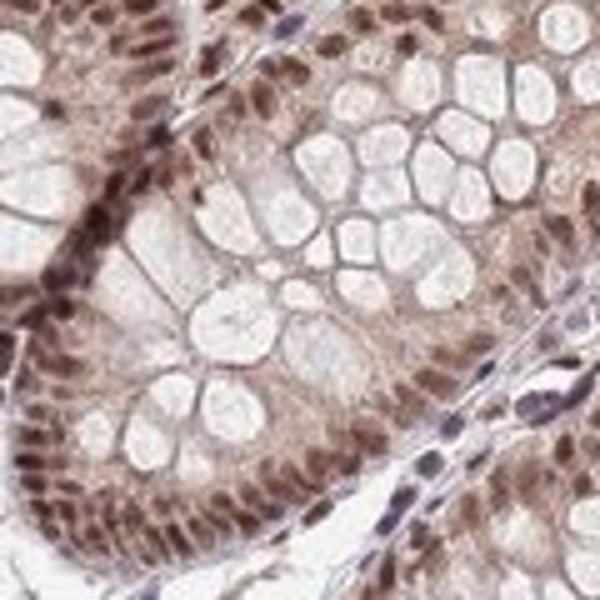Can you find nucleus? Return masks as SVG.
I'll use <instances>...</instances> for the list:
<instances>
[{"instance_id":"nucleus-22","label":"nucleus","mask_w":600,"mask_h":600,"mask_svg":"<svg viewBox=\"0 0 600 600\" xmlns=\"http://www.w3.org/2000/svg\"><path fill=\"white\" fill-rule=\"evenodd\" d=\"M516 285L525 290V300H535V306H541V285L530 281V270H516Z\"/></svg>"},{"instance_id":"nucleus-5","label":"nucleus","mask_w":600,"mask_h":600,"mask_svg":"<svg viewBox=\"0 0 600 600\" xmlns=\"http://www.w3.org/2000/svg\"><path fill=\"white\" fill-rule=\"evenodd\" d=\"M85 235H91L95 245H105V241L115 235V216H111L105 205H91V210H85Z\"/></svg>"},{"instance_id":"nucleus-4","label":"nucleus","mask_w":600,"mask_h":600,"mask_svg":"<svg viewBox=\"0 0 600 600\" xmlns=\"http://www.w3.org/2000/svg\"><path fill=\"white\" fill-rule=\"evenodd\" d=\"M185 530H190V541H196V545H221V541H225L221 525L210 521L205 510H190V516H185Z\"/></svg>"},{"instance_id":"nucleus-29","label":"nucleus","mask_w":600,"mask_h":600,"mask_svg":"<svg viewBox=\"0 0 600 600\" xmlns=\"http://www.w3.org/2000/svg\"><path fill=\"white\" fill-rule=\"evenodd\" d=\"M150 150H165L170 145V131H165V125H156V131H150V140H145Z\"/></svg>"},{"instance_id":"nucleus-19","label":"nucleus","mask_w":600,"mask_h":600,"mask_svg":"<svg viewBox=\"0 0 600 600\" xmlns=\"http://www.w3.org/2000/svg\"><path fill=\"white\" fill-rule=\"evenodd\" d=\"M165 111V95H150V100H135V120H150Z\"/></svg>"},{"instance_id":"nucleus-11","label":"nucleus","mask_w":600,"mask_h":600,"mask_svg":"<svg viewBox=\"0 0 600 600\" xmlns=\"http://www.w3.org/2000/svg\"><path fill=\"white\" fill-rule=\"evenodd\" d=\"M120 525H125V535H145V510H140V500H125V505H120Z\"/></svg>"},{"instance_id":"nucleus-14","label":"nucleus","mask_w":600,"mask_h":600,"mask_svg":"<svg viewBox=\"0 0 600 600\" xmlns=\"http://www.w3.org/2000/svg\"><path fill=\"white\" fill-rule=\"evenodd\" d=\"M360 460H366L360 450H335V476H355Z\"/></svg>"},{"instance_id":"nucleus-35","label":"nucleus","mask_w":600,"mask_h":600,"mask_svg":"<svg viewBox=\"0 0 600 600\" xmlns=\"http://www.w3.org/2000/svg\"><path fill=\"white\" fill-rule=\"evenodd\" d=\"M26 295H30V285H10L6 290V306H15V300H26Z\"/></svg>"},{"instance_id":"nucleus-30","label":"nucleus","mask_w":600,"mask_h":600,"mask_svg":"<svg viewBox=\"0 0 600 600\" xmlns=\"http://www.w3.org/2000/svg\"><path fill=\"white\" fill-rule=\"evenodd\" d=\"M340 50H346V40H340V35H326V40H320V55H340Z\"/></svg>"},{"instance_id":"nucleus-33","label":"nucleus","mask_w":600,"mask_h":600,"mask_svg":"<svg viewBox=\"0 0 600 600\" xmlns=\"http://www.w3.org/2000/svg\"><path fill=\"white\" fill-rule=\"evenodd\" d=\"M585 210H590V216H600V190H595V185H585Z\"/></svg>"},{"instance_id":"nucleus-9","label":"nucleus","mask_w":600,"mask_h":600,"mask_svg":"<svg viewBox=\"0 0 600 600\" xmlns=\"http://www.w3.org/2000/svg\"><path fill=\"white\" fill-rule=\"evenodd\" d=\"M165 545H170V555H180V561H185L190 550H196V541H190V530H185L180 521H170V525H165Z\"/></svg>"},{"instance_id":"nucleus-21","label":"nucleus","mask_w":600,"mask_h":600,"mask_svg":"<svg viewBox=\"0 0 600 600\" xmlns=\"http://www.w3.org/2000/svg\"><path fill=\"white\" fill-rule=\"evenodd\" d=\"M196 156H200V160L216 156V135H210V131H196Z\"/></svg>"},{"instance_id":"nucleus-16","label":"nucleus","mask_w":600,"mask_h":600,"mask_svg":"<svg viewBox=\"0 0 600 600\" xmlns=\"http://www.w3.org/2000/svg\"><path fill=\"white\" fill-rule=\"evenodd\" d=\"M221 60H225V46H205V50H200V71H205V75H216V71H221Z\"/></svg>"},{"instance_id":"nucleus-31","label":"nucleus","mask_w":600,"mask_h":600,"mask_svg":"<svg viewBox=\"0 0 600 600\" xmlns=\"http://www.w3.org/2000/svg\"><path fill=\"white\" fill-rule=\"evenodd\" d=\"M131 15H160L156 0H131Z\"/></svg>"},{"instance_id":"nucleus-28","label":"nucleus","mask_w":600,"mask_h":600,"mask_svg":"<svg viewBox=\"0 0 600 600\" xmlns=\"http://www.w3.org/2000/svg\"><path fill=\"white\" fill-rule=\"evenodd\" d=\"M555 460H561V465H570V460H575V440H570V435H565L561 445H555Z\"/></svg>"},{"instance_id":"nucleus-6","label":"nucleus","mask_w":600,"mask_h":600,"mask_svg":"<svg viewBox=\"0 0 600 600\" xmlns=\"http://www.w3.org/2000/svg\"><path fill=\"white\" fill-rule=\"evenodd\" d=\"M395 405H400V415L415 425V420H420V411H425V395H420V385H405V380H400V385H395Z\"/></svg>"},{"instance_id":"nucleus-20","label":"nucleus","mask_w":600,"mask_h":600,"mask_svg":"<svg viewBox=\"0 0 600 600\" xmlns=\"http://www.w3.org/2000/svg\"><path fill=\"white\" fill-rule=\"evenodd\" d=\"M281 75H285L290 85H306V80H310V66H300V60H285V66H281Z\"/></svg>"},{"instance_id":"nucleus-1","label":"nucleus","mask_w":600,"mask_h":600,"mask_svg":"<svg viewBox=\"0 0 600 600\" xmlns=\"http://www.w3.org/2000/svg\"><path fill=\"white\" fill-rule=\"evenodd\" d=\"M415 385H420V395H431V400H450L456 395V375L440 371V366H420Z\"/></svg>"},{"instance_id":"nucleus-17","label":"nucleus","mask_w":600,"mask_h":600,"mask_svg":"<svg viewBox=\"0 0 600 600\" xmlns=\"http://www.w3.org/2000/svg\"><path fill=\"white\" fill-rule=\"evenodd\" d=\"M490 505H496V510H500V505H510V480H505V470H500L496 480H490Z\"/></svg>"},{"instance_id":"nucleus-26","label":"nucleus","mask_w":600,"mask_h":600,"mask_svg":"<svg viewBox=\"0 0 600 600\" xmlns=\"http://www.w3.org/2000/svg\"><path fill=\"white\" fill-rule=\"evenodd\" d=\"M235 530H241V535H255V530H261V521H255L250 510H241V516H235Z\"/></svg>"},{"instance_id":"nucleus-25","label":"nucleus","mask_w":600,"mask_h":600,"mask_svg":"<svg viewBox=\"0 0 600 600\" xmlns=\"http://www.w3.org/2000/svg\"><path fill=\"white\" fill-rule=\"evenodd\" d=\"M170 71V60H150L145 71H135V80H156V75H165Z\"/></svg>"},{"instance_id":"nucleus-18","label":"nucleus","mask_w":600,"mask_h":600,"mask_svg":"<svg viewBox=\"0 0 600 600\" xmlns=\"http://www.w3.org/2000/svg\"><path fill=\"white\" fill-rule=\"evenodd\" d=\"M165 50H170V35H165V40H140L131 55H135V60H150V55H165Z\"/></svg>"},{"instance_id":"nucleus-32","label":"nucleus","mask_w":600,"mask_h":600,"mask_svg":"<svg viewBox=\"0 0 600 600\" xmlns=\"http://www.w3.org/2000/svg\"><path fill=\"white\" fill-rule=\"evenodd\" d=\"M326 516H330V500H315V505H310V516H306V521L315 525V521H326Z\"/></svg>"},{"instance_id":"nucleus-15","label":"nucleus","mask_w":600,"mask_h":600,"mask_svg":"<svg viewBox=\"0 0 600 600\" xmlns=\"http://www.w3.org/2000/svg\"><path fill=\"white\" fill-rule=\"evenodd\" d=\"M46 310H50V320H71V315H75V300H66V295H50V300H46Z\"/></svg>"},{"instance_id":"nucleus-7","label":"nucleus","mask_w":600,"mask_h":600,"mask_svg":"<svg viewBox=\"0 0 600 600\" xmlns=\"http://www.w3.org/2000/svg\"><path fill=\"white\" fill-rule=\"evenodd\" d=\"M80 545L91 550V555H115V541H111V530H100V525H85V530H80Z\"/></svg>"},{"instance_id":"nucleus-2","label":"nucleus","mask_w":600,"mask_h":600,"mask_svg":"<svg viewBox=\"0 0 600 600\" xmlns=\"http://www.w3.org/2000/svg\"><path fill=\"white\" fill-rule=\"evenodd\" d=\"M350 440H355V450L360 456H385V450H391V440H385V431H375V425H366V420H355L350 425Z\"/></svg>"},{"instance_id":"nucleus-27","label":"nucleus","mask_w":600,"mask_h":600,"mask_svg":"<svg viewBox=\"0 0 600 600\" xmlns=\"http://www.w3.org/2000/svg\"><path fill=\"white\" fill-rule=\"evenodd\" d=\"M350 26L355 30H375V15L371 10H350Z\"/></svg>"},{"instance_id":"nucleus-3","label":"nucleus","mask_w":600,"mask_h":600,"mask_svg":"<svg viewBox=\"0 0 600 600\" xmlns=\"http://www.w3.org/2000/svg\"><path fill=\"white\" fill-rule=\"evenodd\" d=\"M35 360H40L55 380H80V375H85V360H75V355H50V350L35 346Z\"/></svg>"},{"instance_id":"nucleus-23","label":"nucleus","mask_w":600,"mask_h":600,"mask_svg":"<svg viewBox=\"0 0 600 600\" xmlns=\"http://www.w3.org/2000/svg\"><path fill=\"white\" fill-rule=\"evenodd\" d=\"M120 190H131V176H111V180H105V200H115Z\"/></svg>"},{"instance_id":"nucleus-12","label":"nucleus","mask_w":600,"mask_h":600,"mask_svg":"<svg viewBox=\"0 0 600 600\" xmlns=\"http://www.w3.org/2000/svg\"><path fill=\"white\" fill-rule=\"evenodd\" d=\"M545 230H550V241H555V245H565V250L575 245V225H570L565 216H550V221H545Z\"/></svg>"},{"instance_id":"nucleus-10","label":"nucleus","mask_w":600,"mask_h":600,"mask_svg":"<svg viewBox=\"0 0 600 600\" xmlns=\"http://www.w3.org/2000/svg\"><path fill=\"white\" fill-rule=\"evenodd\" d=\"M250 111L255 115H275V85H265V80L250 85Z\"/></svg>"},{"instance_id":"nucleus-24","label":"nucleus","mask_w":600,"mask_h":600,"mask_svg":"<svg viewBox=\"0 0 600 600\" xmlns=\"http://www.w3.org/2000/svg\"><path fill=\"white\" fill-rule=\"evenodd\" d=\"M115 15H120L115 6H95V10H91V20H95V26H115Z\"/></svg>"},{"instance_id":"nucleus-34","label":"nucleus","mask_w":600,"mask_h":600,"mask_svg":"<svg viewBox=\"0 0 600 600\" xmlns=\"http://www.w3.org/2000/svg\"><path fill=\"white\" fill-rule=\"evenodd\" d=\"M420 20H425V26H431V30H440V26H445V20H440V10H431V6L420 10Z\"/></svg>"},{"instance_id":"nucleus-13","label":"nucleus","mask_w":600,"mask_h":600,"mask_svg":"<svg viewBox=\"0 0 600 600\" xmlns=\"http://www.w3.org/2000/svg\"><path fill=\"white\" fill-rule=\"evenodd\" d=\"M75 281H80V275H75L71 265H50V270H46V290H55V295L66 290V285H75Z\"/></svg>"},{"instance_id":"nucleus-8","label":"nucleus","mask_w":600,"mask_h":600,"mask_svg":"<svg viewBox=\"0 0 600 600\" xmlns=\"http://www.w3.org/2000/svg\"><path fill=\"white\" fill-rule=\"evenodd\" d=\"M335 470V450H306V476L310 480H326Z\"/></svg>"}]
</instances>
